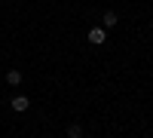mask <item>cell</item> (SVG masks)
<instances>
[{
  "instance_id": "obj_1",
  "label": "cell",
  "mask_w": 153,
  "mask_h": 138,
  "mask_svg": "<svg viewBox=\"0 0 153 138\" xmlns=\"http://www.w3.org/2000/svg\"><path fill=\"white\" fill-rule=\"evenodd\" d=\"M104 40H107V31L101 28V25H95V28L89 31V43L92 46H104Z\"/></svg>"
},
{
  "instance_id": "obj_2",
  "label": "cell",
  "mask_w": 153,
  "mask_h": 138,
  "mask_svg": "<svg viewBox=\"0 0 153 138\" xmlns=\"http://www.w3.org/2000/svg\"><path fill=\"white\" fill-rule=\"evenodd\" d=\"M117 25H120V16H117V12H113V9H107L104 12V19H101V28H117Z\"/></svg>"
},
{
  "instance_id": "obj_3",
  "label": "cell",
  "mask_w": 153,
  "mask_h": 138,
  "mask_svg": "<svg viewBox=\"0 0 153 138\" xmlns=\"http://www.w3.org/2000/svg\"><path fill=\"white\" fill-rule=\"evenodd\" d=\"M28 107H31V98L28 95H16V98H12V110L22 114V110H28Z\"/></svg>"
},
{
  "instance_id": "obj_4",
  "label": "cell",
  "mask_w": 153,
  "mask_h": 138,
  "mask_svg": "<svg viewBox=\"0 0 153 138\" xmlns=\"http://www.w3.org/2000/svg\"><path fill=\"white\" fill-rule=\"evenodd\" d=\"M6 83L9 86H19L22 83V71H6Z\"/></svg>"
},
{
  "instance_id": "obj_5",
  "label": "cell",
  "mask_w": 153,
  "mask_h": 138,
  "mask_svg": "<svg viewBox=\"0 0 153 138\" xmlns=\"http://www.w3.org/2000/svg\"><path fill=\"white\" fill-rule=\"evenodd\" d=\"M68 138H83V126L80 123H71L68 126Z\"/></svg>"
}]
</instances>
